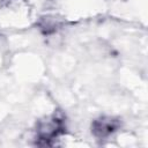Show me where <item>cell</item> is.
<instances>
[{
    "instance_id": "cell-1",
    "label": "cell",
    "mask_w": 148,
    "mask_h": 148,
    "mask_svg": "<svg viewBox=\"0 0 148 148\" xmlns=\"http://www.w3.org/2000/svg\"><path fill=\"white\" fill-rule=\"evenodd\" d=\"M60 128H61V121L58 118H53L51 120L43 121V123H40L39 128H38L39 138L44 139V140L52 139L53 136H56L58 134Z\"/></svg>"
},
{
    "instance_id": "cell-2",
    "label": "cell",
    "mask_w": 148,
    "mask_h": 148,
    "mask_svg": "<svg viewBox=\"0 0 148 148\" xmlns=\"http://www.w3.org/2000/svg\"><path fill=\"white\" fill-rule=\"evenodd\" d=\"M117 128V121L111 118H103L94 124V132L99 136H105Z\"/></svg>"
}]
</instances>
